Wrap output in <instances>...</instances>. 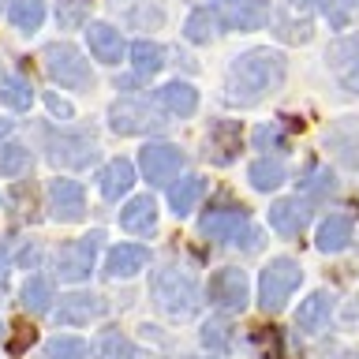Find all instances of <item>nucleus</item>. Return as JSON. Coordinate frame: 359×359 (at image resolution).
<instances>
[{"label":"nucleus","instance_id":"44","mask_svg":"<svg viewBox=\"0 0 359 359\" xmlns=\"http://www.w3.org/2000/svg\"><path fill=\"white\" fill-rule=\"evenodd\" d=\"M0 333H4V325H0Z\"/></svg>","mask_w":359,"mask_h":359},{"label":"nucleus","instance_id":"17","mask_svg":"<svg viewBox=\"0 0 359 359\" xmlns=\"http://www.w3.org/2000/svg\"><path fill=\"white\" fill-rule=\"evenodd\" d=\"M109 8L120 15V22H128L135 30H157L165 22V11L157 0H109Z\"/></svg>","mask_w":359,"mask_h":359},{"label":"nucleus","instance_id":"34","mask_svg":"<svg viewBox=\"0 0 359 359\" xmlns=\"http://www.w3.org/2000/svg\"><path fill=\"white\" fill-rule=\"evenodd\" d=\"M94 355L97 359H135V344L120 330H105L94 344Z\"/></svg>","mask_w":359,"mask_h":359},{"label":"nucleus","instance_id":"24","mask_svg":"<svg viewBox=\"0 0 359 359\" xmlns=\"http://www.w3.org/2000/svg\"><path fill=\"white\" fill-rule=\"evenodd\" d=\"M352 232H355V224L352 217H344V213H333V217H325L318 224V251L322 255H337V251H344L348 243H352Z\"/></svg>","mask_w":359,"mask_h":359},{"label":"nucleus","instance_id":"43","mask_svg":"<svg viewBox=\"0 0 359 359\" xmlns=\"http://www.w3.org/2000/svg\"><path fill=\"white\" fill-rule=\"evenodd\" d=\"M4 273H8V269H4V258H0V288H4Z\"/></svg>","mask_w":359,"mask_h":359},{"label":"nucleus","instance_id":"4","mask_svg":"<svg viewBox=\"0 0 359 359\" xmlns=\"http://www.w3.org/2000/svg\"><path fill=\"white\" fill-rule=\"evenodd\" d=\"M303 269L296 258H269V266L258 277V303L262 311H280L288 303V296L299 288Z\"/></svg>","mask_w":359,"mask_h":359},{"label":"nucleus","instance_id":"32","mask_svg":"<svg viewBox=\"0 0 359 359\" xmlns=\"http://www.w3.org/2000/svg\"><path fill=\"white\" fill-rule=\"evenodd\" d=\"M213 30H217V15H213L210 8H195L184 22V38L191 45H206L213 38Z\"/></svg>","mask_w":359,"mask_h":359},{"label":"nucleus","instance_id":"2","mask_svg":"<svg viewBox=\"0 0 359 359\" xmlns=\"http://www.w3.org/2000/svg\"><path fill=\"white\" fill-rule=\"evenodd\" d=\"M150 296L157 303V311L172 322H187L195 318L198 307H202V292H198V280L187 273V269H176V266H165L157 269L154 280H150Z\"/></svg>","mask_w":359,"mask_h":359},{"label":"nucleus","instance_id":"21","mask_svg":"<svg viewBox=\"0 0 359 359\" xmlns=\"http://www.w3.org/2000/svg\"><path fill=\"white\" fill-rule=\"evenodd\" d=\"M157 105H161L168 116L184 120V116H191V112L198 109V90L191 83H180L176 79V83H165L161 90H157Z\"/></svg>","mask_w":359,"mask_h":359},{"label":"nucleus","instance_id":"8","mask_svg":"<svg viewBox=\"0 0 359 359\" xmlns=\"http://www.w3.org/2000/svg\"><path fill=\"white\" fill-rule=\"evenodd\" d=\"M206 296L213 307L221 311H243L247 299H251V288H247V273L236 266H224L217 273H210V285H206Z\"/></svg>","mask_w":359,"mask_h":359},{"label":"nucleus","instance_id":"28","mask_svg":"<svg viewBox=\"0 0 359 359\" xmlns=\"http://www.w3.org/2000/svg\"><path fill=\"white\" fill-rule=\"evenodd\" d=\"M0 101H4L11 112H27L34 105V86L22 75H4L0 79Z\"/></svg>","mask_w":359,"mask_h":359},{"label":"nucleus","instance_id":"1","mask_svg":"<svg viewBox=\"0 0 359 359\" xmlns=\"http://www.w3.org/2000/svg\"><path fill=\"white\" fill-rule=\"evenodd\" d=\"M285 72H288V64L280 53L251 49V53L236 56L229 64V75H224V101L232 109H251L269 90H277L285 83Z\"/></svg>","mask_w":359,"mask_h":359},{"label":"nucleus","instance_id":"16","mask_svg":"<svg viewBox=\"0 0 359 359\" xmlns=\"http://www.w3.org/2000/svg\"><path fill=\"white\" fill-rule=\"evenodd\" d=\"M146 262H150V251L139 243H120V247H112V251L105 255V273L109 280H120V277H135L139 269H146Z\"/></svg>","mask_w":359,"mask_h":359},{"label":"nucleus","instance_id":"42","mask_svg":"<svg viewBox=\"0 0 359 359\" xmlns=\"http://www.w3.org/2000/svg\"><path fill=\"white\" fill-rule=\"evenodd\" d=\"M8 131H11V123H8V120H0V139H4Z\"/></svg>","mask_w":359,"mask_h":359},{"label":"nucleus","instance_id":"15","mask_svg":"<svg viewBox=\"0 0 359 359\" xmlns=\"http://www.w3.org/2000/svg\"><path fill=\"white\" fill-rule=\"evenodd\" d=\"M307 221H311V210H307V202H299V198H280L269 206V229H273L277 236H299L303 229H307Z\"/></svg>","mask_w":359,"mask_h":359},{"label":"nucleus","instance_id":"22","mask_svg":"<svg viewBox=\"0 0 359 359\" xmlns=\"http://www.w3.org/2000/svg\"><path fill=\"white\" fill-rule=\"evenodd\" d=\"M131 184H135V165L123 161V157L109 161V165L97 172V187H101V195H105L109 202H120V195H128Z\"/></svg>","mask_w":359,"mask_h":359},{"label":"nucleus","instance_id":"20","mask_svg":"<svg viewBox=\"0 0 359 359\" xmlns=\"http://www.w3.org/2000/svg\"><path fill=\"white\" fill-rule=\"evenodd\" d=\"M236 150H240V123L232 120H217L210 128V142H206V157L213 165H229Z\"/></svg>","mask_w":359,"mask_h":359},{"label":"nucleus","instance_id":"38","mask_svg":"<svg viewBox=\"0 0 359 359\" xmlns=\"http://www.w3.org/2000/svg\"><path fill=\"white\" fill-rule=\"evenodd\" d=\"M303 187H307L311 195H330L337 184H333V172H330V168H318V165H314L311 172H307V180H303Z\"/></svg>","mask_w":359,"mask_h":359},{"label":"nucleus","instance_id":"18","mask_svg":"<svg viewBox=\"0 0 359 359\" xmlns=\"http://www.w3.org/2000/svg\"><path fill=\"white\" fill-rule=\"evenodd\" d=\"M120 229L131 236H150L157 229V202L150 195H135L128 206L120 210Z\"/></svg>","mask_w":359,"mask_h":359},{"label":"nucleus","instance_id":"7","mask_svg":"<svg viewBox=\"0 0 359 359\" xmlns=\"http://www.w3.org/2000/svg\"><path fill=\"white\" fill-rule=\"evenodd\" d=\"M202 236H210V240H221V243H247L251 251L258 247V232L251 229L247 213H240V210L206 213V217H202Z\"/></svg>","mask_w":359,"mask_h":359},{"label":"nucleus","instance_id":"37","mask_svg":"<svg viewBox=\"0 0 359 359\" xmlns=\"http://www.w3.org/2000/svg\"><path fill=\"white\" fill-rule=\"evenodd\" d=\"M86 19H90V0H60L56 4L60 30H79V27H86Z\"/></svg>","mask_w":359,"mask_h":359},{"label":"nucleus","instance_id":"23","mask_svg":"<svg viewBox=\"0 0 359 359\" xmlns=\"http://www.w3.org/2000/svg\"><path fill=\"white\" fill-rule=\"evenodd\" d=\"M266 19H269V11L258 0H229L221 11V22L229 30H258Z\"/></svg>","mask_w":359,"mask_h":359},{"label":"nucleus","instance_id":"39","mask_svg":"<svg viewBox=\"0 0 359 359\" xmlns=\"http://www.w3.org/2000/svg\"><path fill=\"white\" fill-rule=\"evenodd\" d=\"M322 11H325V19H330L337 30H344L348 22H352V15H348V11H344L341 4H337V0H322Z\"/></svg>","mask_w":359,"mask_h":359},{"label":"nucleus","instance_id":"25","mask_svg":"<svg viewBox=\"0 0 359 359\" xmlns=\"http://www.w3.org/2000/svg\"><path fill=\"white\" fill-rule=\"evenodd\" d=\"M330 314H333V296H330V292H314V296H307L299 303L296 325H299V330H307V333H318L322 325L330 322Z\"/></svg>","mask_w":359,"mask_h":359},{"label":"nucleus","instance_id":"35","mask_svg":"<svg viewBox=\"0 0 359 359\" xmlns=\"http://www.w3.org/2000/svg\"><path fill=\"white\" fill-rule=\"evenodd\" d=\"M198 341L206 352L213 355H221V352H229V344H232V330H229V322H221V318H213L202 325V333H198Z\"/></svg>","mask_w":359,"mask_h":359},{"label":"nucleus","instance_id":"9","mask_svg":"<svg viewBox=\"0 0 359 359\" xmlns=\"http://www.w3.org/2000/svg\"><path fill=\"white\" fill-rule=\"evenodd\" d=\"M109 128L116 135H146V131H161L165 120L157 116L150 105H142V101H112L109 105Z\"/></svg>","mask_w":359,"mask_h":359},{"label":"nucleus","instance_id":"13","mask_svg":"<svg viewBox=\"0 0 359 359\" xmlns=\"http://www.w3.org/2000/svg\"><path fill=\"white\" fill-rule=\"evenodd\" d=\"M49 210H53V217L64 221V224L83 221V213H86L83 187H79L75 180H53L49 184Z\"/></svg>","mask_w":359,"mask_h":359},{"label":"nucleus","instance_id":"36","mask_svg":"<svg viewBox=\"0 0 359 359\" xmlns=\"http://www.w3.org/2000/svg\"><path fill=\"white\" fill-rule=\"evenodd\" d=\"M45 359H90V348L79 337H53L45 341Z\"/></svg>","mask_w":359,"mask_h":359},{"label":"nucleus","instance_id":"12","mask_svg":"<svg viewBox=\"0 0 359 359\" xmlns=\"http://www.w3.org/2000/svg\"><path fill=\"white\" fill-rule=\"evenodd\" d=\"M109 311V303L94 296V292H72V296H64L60 299V307H56V322L60 325H90V322H97L101 314Z\"/></svg>","mask_w":359,"mask_h":359},{"label":"nucleus","instance_id":"6","mask_svg":"<svg viewBox=\"0 0 359 359\" xmlns=\"http://www.w3.org/2000/svg\"><path fill=\"white\" fill-rule=\"evenodd\" d=\"M49 161L56 168H86L97 161V142L94 135L83 131H49Z\"/></svg>","mask_w":359,"mask_h":359},{"label":"nucleus","instance_id":"41","mask_svg":"<svg viewBox=\"0 0 359 359\" xmlns=\"http://www.w3.org/2000/svg\"><path fill=\"white\" fill-rule=\"evenodd\" d=\"M255 142H258V146H280L285 139H280L277 128H258V131H255Z\"/></svg>","mask_w":359,"mask_h":359},{"label":"nucleus","instance_id":"19","mask_svg":"<svg viewBox=\"0 0 359 359\" xmlns=\"http://www.w3.org/2000/svg\"><path fill=\"white\" fill-rule=\"evenodd\" d=\"M325 146L341 157V165L348 168H359V120H341V123H333L330 135H325Z\"/></svg>","mask_w":359,"mask_h":359},{"label":"nucleus","instance_id":"10","mask_svg":"<svg viewBox=\"0 0 359 359\" xmlns=\"http://www.w3.org/2000/svg\"><path fill=\"white\" fill-rule=\"evenodd\" d=\"M139 165H142V172L150 184H168V180L184 168V154H180V146H172V142H150L139 154Z\"/></svg>","mask_w":359,"mask_h":359},{"label":"nucleus","instance_id":"11","mask_svg":"<svg viewBox=\"0 0 359 359\" xmlns=\"http://www.w3.org/2000/svg\"><path fill=\"white\" fill-rule=\"evenodd\" d=\"M325 64L330 72L341 79V86L348 94H359V41L355 38H341L325 49Z\"/></svg>","mask_w":359,"mask_h":359},{"label":"nucleus","instance_id":"27","mask_svg":"<svg viewBox=\"0 0 359 359\" xmlns=\"http://www.w3.org/2000/svg\"><path fill=\"white\" fill-rule=\"evenodd\" d=\"M247 180H251L255 191H277L288 180V168L277 161V157H258V161L247 168Z\"/></svg>","mask_w":359,"mask_h":359},{"label":"nucleus","instance_id":"5","mask_svg":"<svg viewBox=\"0 0 359 359\" xmlns=\"http://www.w3.org/2000/svg\"><path fill=\"white\" fill-rule=\"evenodd\" d=\"M101 240L105 236L101 232H90V236H79V240L64 243L60 251H56V277L60 280H86L90 269H94V258L101 251Z\"/></svg>","mask_w":359,"mask_h":359},{"label":"nucleus","instance_id":"14","mask_svg":"<svg viewBox=\"0 0 359 359\" xmlns=\"http://www.w3.org/2000/svg\"><path fill=\"white\" fill-rule=\"evenodd\" d=\"M86 45H90V53H94V60H101V64H120L123 53H128L123 34L116 27H109V22H90Z\"/></svg>","mask_w":359,"mask_h":359},{"label":"nucleus","instance_id":"26","mask_svg":"<svg viewBox=\"0 0 359 359\" xmlns=\"http://www.w3.org/2000/svg\"><path fill=\"white\" fill-rule=\"evenodd\" d=\"M202 195H206V180L202 176H184L172 191H168V206H172L176 217H187V213L198 206Z\"/></svg>","mask_w":359,"mask_h":359},{"label":"nucleus","instance_id":"31","mask_svg":"<svg viewBox=\"0 0 359 359\" xmlns=\"http://www.w3.org/2000/svg\"><path fill=\"white\" fill-rule=\"evenodd\" d=\"M131 64H135V72H139V75H157V72L165 67V53H161V45L150 41V38L135 41V45H131Z\"/></svg>","mask_w":359,"mask_h":359},{"label":"nucleus","instance_id":"30","mask_svg":"<svg viewBox=\"0 0 359 359\" xmlns=\"http://www.w3.org/2000/svg\"><path fill=\"white\" fill-rule=\"evenodd\" d=\"M19 299H22V311L45 314V311L53 307V285H49L45 277H27V285H22Z\"/></svg>","mask_w":359,"mask_h":359},{"label":"nucleus","instance_id":"40","mask_svg":"<svg viewBox=\"0 0 359 359\" xmlns=\"http://www.w3.org/2000/svg\"><path fill=\"white\" fill-rule=\"evenodd\" d=\"M45 105H49V112H53V116H60V120H72L75 116V109L67 105V101H60L56 94H45Z\"/></svg>","mask_w":359,"mask_h":359},{"label":"nucleus","instance_id":"29","mask_svg":"<svg viewBox=\"0 0 359 359\" xmlns=\"http://www.w3.org/2000/svg\"><path fill=\"white\" fill-rule=\"evenodd\" d=\"M8 19H11V27L22 30V34H34L45 22V0H15L8 11Z\"/></svg>","mask_w":359,"mask_h":359},{"label":"nucleus","instance_id":"3","mask_svg":"<svg viewBox=\"0 0 359 359\" xmlns=\"http://www.w3.org/2000/svg\"><path fill=\"white\" fill-rule=\"evenodd\" d=\"M45 72H49L53 83H60L64 90H90L94 86V72H90V60H83V53L67 41H49L41 53Z\"/></svg>","mask_w":359,"mask_h":359},{"label":"nucleus","instance_id":"45","mask_svg":"<svg viewBox=\"0 0 359 359\" xmlns=\"http://www.w3.org/2000/svg\"><path fill=\"white\" fill-rule=\"evenodd\" d=\"M224 4H229V0H224Z\"/></svg>","mask_w":359,"mask_h":359},{"label":"nucleus","instance_id":"33","mask_svg":"<svg viewBox=\"0 0 359 359\" xmlns=\"http://www.w3.org/2000/svg\"><path fill=\"white\" fill-rule=\"evenodd\" d=\"M30 168V150L22 142H4L0 146V176L4 180H19Z\"/></svg>","mask_w":359,"mask_h":359}]
</instances>
